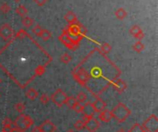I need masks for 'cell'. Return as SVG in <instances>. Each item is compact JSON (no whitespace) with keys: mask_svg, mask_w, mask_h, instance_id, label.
I'll use <instances>...</instances> for the list:
<instances>
[{"mask_svg":"<svg viewBox=\"0 0 158 132\" xmlns=\"http://www.w3.org/2000/svg\"><path fill=\"white\" fill-rule=\"evenodd\" d=\"M111 113H112L113 117L119 123L125 122V121L127 120V118L131 114L130 110L122 103H119V104H118L117 105H116L113 108Z\"/></svg>","mask_w":158,"mask_h":132,"instance_id":"obj_1","label":"cell"},{"mask_svg":"<svg viewBox=\"0 0 158 132\" xmlns=\"http://www.w3.org/2000/svg\"><path fill=\"white\" fill-rule=\"evenodd\" d=\"M13 124H14L15 128H17L19 130H22V132H24L25 130H27L28 128H30L31 126L34 125V120L31 119L29 116L22 114L16 118V120L13 122Z\"/></svg>","mask_w":158,"mask_h":132,"instance_id":"obj_2","label":"cell"},{"mask_svg":"<svg viewBox=\"0 0 158 132\" xmlns=\"http://www.w3.org/2000/svg\"><path fill=\"white\" fill-rule=\"evenodd\" d=\"M145 132H158V118L155 115L150 116L142 124Z\"/></svg>","mask_w":158,"mask_h":132,"instance_id":"obj_3","label":"cell"},{"mask_svg":"<svg viewBox=\"0 0 158 132\" xmlns=\"http://www.w3.org/2000/svg\"><path fill=\"white\" fill-rule=\"evenodd\" d=\"M67 94L65 92H63L61 89H57L54 93L51 95L50 100L54 103L57 106L61 107L63 104H65V101L67 99Z\"/></svg>","mask_w":158,"mask_h":132,"instance_id":"obj_4","label":"cell"},{"mask_svg":"<svg viewBox=\"0 0 158 132\" xmlns=\"http://www.w3.org/2000/svg\"><path fill=\"white\" fill-rule=\"evenodd\" d=\"M13 36V29L7 23H5L0 27V37L4 41H9Z\"/></svg>","mask_w":158,"mask_h":132,"instance_id":"obj_5","label":"cell"},{"mask_svg":"<svg viewBox=\"0 0 158 132\" xmlns=\"http://www.w3.org/2000/svg\"><path fill=\"white\" fill-rule=\"evenodd\" d=\"M100 126L99 120L93 117H89L85 122V128L89 132H96L100 128Z\"/></svg>","mask_w":158,"mask_h":132,"instance_id":"obj_6","label":"cell"},{"mask_svg":"<svg viewBox=\"0 0 158 132\" xmlns=\"http://www.w3.org/2000/svg\"><path fill=\"white\" fill-rule=\"evenodd\" d=\"M42 132H55L57 130L56 125L51 120H45L41 124Z\"/></svg>","mask_w":158,"mask_h":132,"instance_id":"obj_7","label":"cell"},{"mask_svg":"<svg viewBox=\"0 0 158 132\" xmlns=\"http://www.w3.org/2000/svg\"><path fill=\"white\" fill-rule=\"evenodd\" d=\"M81 113L83 114V116H85L87 117H92L94 113H95V111H94V109H93V106H92V104L91 102H87L83 105Z\"/></svg>","mask_w":158,"mask_h":132,"instance_id":"obj_8","label":"cell"},{"mask_svg":"<svg viewBox=\"0 0 158 132\" xmlns=\"http://www.w3.org/2000/svg\"><path fill=\"white\" fill-rule=\"evenodd\" d=\"M98 118L102 121V122H104V123H108L112 120L113 118V116H112V113L109 110H107V109H104L103 111H101L100 113H98Z\"/></svg>","mask_w":158,"mask_h":132,"instance_id":"obj_9","label":"cell"},{"mask_svg":"<svg viewBox=\"0 0 158 132\" xmlns=\"http://www.w3.org/2000/svg\"><path fill=\"white\" fill-rule=\"evenodd\" d=\"M92 106L94 111L100 113L101 111H103L104 109H105V106H107V104H105L101 98H96V100L92 103Z\"/></svg>","mask_w":158,"mask_h":132,"instance_id":"obj_10","label":"cell"},{"mask_svg":"<svg viewBox=\"0 0 158 132\" xmlns=\"http://www.w3.org/2000/svg\"><path fill=\"white\" fill-rule=\"evenodd\" d=\"M65 19L69 22V24H74L76 23L78 19H77V16L75 15V13L73 11H68L67 14L65 15Z\"/></svg>","mask_w":158,"mask_h":132,"instance_id":"obj_11","label":"cell"},{"mask_svg":"<svg viewBox=\"0 0 158 132\" xmlns=\"http://www.w3.org/2000/svg\"><path fill=\"white\" fill-rule=\"evenodd\" d=\"M26 97L30 99L31 101H34L35 99L39 96L38 92L34 89V88H30V89L26 92Z\"/></svg>","mask_w":158,"mask_h":132,"instance_id":"obj_12","label":"cell"},{"mask_svg":"<svg viewBox=\"0 0 158 132\" xmlns=\"http://www.w3.org/2000/svg\"><path fill=\"white\" fill-rule=\"evenodd\" d=\"M15 11H16V13L19 15V16H20V17H26L27 15H28V9L23 6V5H19V6H18L17 7H16V9H15Z\"/></svg>","mask_w":158,"mask_h":132,"instance_id":"obj_13","label":"cell"},{"mask_svg":"<svg viewBox=\"0 0 158 132\" xmlns=\"http://www.w3.org/2000/svg\"><path fill=\"white\" fill-rule=\"evenodd\" d=\"M126 88H127V84H126L124 81L119 80L117 81V83H116V90H117L119 93L123 92L126 90Z\"/></svg>","mask_w":158,"mask_h":132,"instance_id":"obj_14","label":"cell"},{"mask_svg":"<svg viewBox=\"0 0 158 132\" xmlns=\"http://www.w3.org/2000/svg\"><path fill=\"white\" fill-rule=\"evenodd\" d=\"M76 104H77V100H76V98L73 97V96L67 97L66 101H65V104H66L69 109H73V107L75 106Z\"/></svg>","mask_w":158,"mask_h":132,"instance_id":"obj_15","label":"cell"},{"mask_svg":"<svg viewBox=\"0 0 158 132\" xmlns=\"http://www.w3.org/2000/svg\"><path fill=\"white\" fill-rule=\"evenodd\" d=\"M22 25H23L25 28H30V27L33 26V24L34 23V19H31V18L26 16V17H23V18H22Z\"/></svg>","mask_w":158,"mask_h":132,"instance_id":"obj_16","label":"cell"},{"mask_svg":"<svg viewBox=\"0 0 158 132\" xmlns=\"http://www.w3.org/2000/svg\"><path fill=\"white\" fill-rule=\"evenodd\" d=\"M76 100L78 103H80V104H83V103H86L87 102V99H88V96L87 94L84 92H80L77 94V96L75 97Z\"/></svg>","mask_w":158,"mask_h":132,"instance_id":"obj_17","label":"cell"},{"mask_svg":"<svg viewBox=\"0 0 158 132\" xmlns=\"http://www.w3.org/2000/svg\"><path fill=\"white\" fill-rule=\"evenodd\" d=\"M115 15L118 19H124L126 17H127V11H126L123 7H119L117 11L115 12Z\"/></svg>","mask_w":158,"mask_h":132,"instance_id":"obj_18","label":"cell"},{"mask_svg":"<svg viewBox=\"0 0 158 132\" xmlns=\"http://www.w3.org/2000/svg\"><path fill=\"white\" fill-rule=\"evenodd\" d=\"M133 50L136 51L137 53H141L143 49H144V45L141 42V41H138L137 43H135L133 46H132Z\"/></svg>","mask_w":158,"mask_h":132,"instance_id":"obj_19","label":"cell"},{"mask_svg":"<svg viewBox=\"0 0 158 132\" xmlns=\"http://www.w3.org/2000/svg\"><path fill=\"white\" fill-rule=\"evenodd\" d=\"M40 37H41L42 39H43L44 41H48V40L51 39L52 34H51V32H50L48 30H45V29H43V31H42V34H41Z\"/></svg>","mask_w":158,"mask_h":132,"instance_id":"obj_20","label":"cell"},{"mask_svg":"<svg viewBox=\"0 0 158 132\" xmlns=\"http://www.w3.org/2000/svg\"><path fill=\"white\" fill-rule=\"evenodd\" d=\"M15 109H16V111L19 112V114H23V112L25 111V109H26V106H25V104L23 103L18 102L15 104Z\"/></svg>","mask_w":158,"mask_h":132,"instance_id":"obj_21","label":"cell"},{"mask_svg":"<svg viewBox=\"0 0 158 132\" xmlns=\"http://www.w3.org/2000/svg\"><path fill=\"white\" fill-rule=\"evenodd\" d=\"M129 132H145V130L142 128V127L140 124L136 123L130 128Z\"/></svg>","mask_w":158,"mask_h":132,"instance_id":"obj_22","label":"cell"},{"mask_svg":"<svg viewBox=\"0 0 158 132\" xmlns=\"http://www.w3.org/2000/svg\"><path fill=\"white\" fill-rule=\"evenodd\" d=\"M71 60H72V57H71L70 54H68V53H65L64 54H62L61 57H60V61L62 63H64V64H69Z\"/></svg>","mask_w":158,"mask_h":132,"instance_id":"obj_23","label":"cell"},{"mask_svg":"<svg viewBox=\"0 0 158 132\" xmlns=\"http://www.w3.org/2000/svg\"><path fill=\"white\" fill-rule=\"evenodd\" d=\"M101 50H102V52L104 53V54H108V53L111 52V50H112V46L109 45V43H103V45H102V46H101Z\"/></svg>","mask_w":158,"mask_h":132,"instance_id":"obj_24","label":"cell"},{"mask_svg":"<svg viewBox=\"0 0 158 132\" xmlns=\"http://www.w3.org/2000/svg\"><path fill=\"white\" fill-rule=\"evenodd\" d=\"M40 102L43 104H47L50 102V97L46 93H43L40 96Z\"/></svg>","mask_w":158,"mask_h":132,"instance_id":"obj_25","label":"cell"},{"mask_svg":"<svg viewBox=\"0 0 158 132\" xmlns=\"http://www.w3.org/2000/svg\"><path fill=\"white\" fill-rule=\"evenodd\" d=\"M84 128H85V123H84L81 119L78 120L77 122H75V124H74V128L77 129V130H81Z\"/></svg>","mask_w":158,"mask_h":132,"instance_id":"obj_26","label":"cell"},{"mask_svg":"<svg viewBox=\"0 0 158 132\" xmlns=\"http://www.w3.org/2000/svg\"><path fill=\"white\" fill-rule=\"evenodd\" d=\"M10 9H11V7H9V5L7 3H3L1 4V6H0V10H1V12L3 13H8L10 11Z\"/></svg>","mask_w":158,"mask_h":132,"instance_id":"obj_27","label":"cell"},{"mask_svg":"<svg viewBox=\"0 0 158 132\" xmlns=\"http://www.w3.org/2000/svg\"><path fill=\"white\" fill-rule=\"evenodd\" d=\"M142 31V29L138 26V25H134V26H132L131 28H130V34H132L133 36L134 35H136L138 32H140Z\"/></svg>","mask_w":158,"mask_h":132,"instance_id":"obj_28","label":"cell"},{"mask_svg":"<svg viewBox=\"0 0 158 132\" xmlns=\"http://www.w3.org/2000/svg\"><path fill=\"white\" fill-rule=\"evenodd\" d=\"M42 31H43V28H42L40 25H36L33 28V31L34 34L36 35V36H40L41 34H42Z\"/></svg>","mask_w":158,"mask_h":132,"instance_id":"obj_29","label":"cell"},{"mask_svg":"<svg viewBox=\"0 0 158 132\" xmlns=\"http://www.w3.org/2000/svg\"><path fill=\"white\" fill-rule=\"evenodd\" d=\"M82 107H83V104H80V103H78L77 102V104H75V106L73 107V111H75L76 113H81V111H82Z\"/></svg>","mask_w":158,"mask_h":132,"instance_id":"obj_30","label":"cell"},{"mask_svg":"<svg viewBox=\"0 0 158 132\" xmlns=\"http://www.w3.org/2000/svg\"><path fill=\"white\" fill-rule=\"evenodd\" d=\"M12 124H13L12 120L10 119L9 117H6V118L3 120V123H2L3 126H12Z\"/></svg>","mask_w":158,"mask_h":132,"instance_id":"obj_31","label":"cell"},{"mask_svg":"<svg viewBox=\"0 0 158 132\" xmlns=\"http://www.w3.org/2000/svg\"><path fill=\"white\" fill-rule=\"evenodd\" d=\"M134 37L137 39V40H139V41H141V40H142L143 38H144V34H143V31H141L140 32H138L136 35H134Z\"/></svg>","mask_w":158,"mask_h":132,"instance_id":"obj_32","label":"cell"},{"mask_svg":"<svg viewBox=\"0 0 158 132\" xmlns=\"http://www.w3.org/2000/svg\"><path fill=\"white\" fill-rule=\"evenodd\" d=\"M34 3L37 4L38 6L42 7V6H44V5L48 1V0H34Z\"/></svg>","mask_w":158,"mask_h":132,"instance_id":"obj_33","label":"cell"},{"mask_svg":"<svg viewBox=\"0 0 158 132\" xmlns=\"http://www.w3.org/2000/svg\"><path fill=\"white\" fill-rule=\"evenodd\" d=\"M12 129V126H3L2 132H10Z\"/></svg>","mask_w":158,"mask_h":132,"instance_id":"obj_34","label":"cell"},{"mask_svg":"<svg viewBox=\"0 0 158 132\" xmlns=\"http://www.w3.org/2000/svg\"><path fill=\"white\" fill-rule=\"evenodd\" d=\"M31 132H42V128L40 126H36L33 128V130H31Z\"/></svg>","mask_w":158,"mask_h":132,"instance_id":"obj_35","label":"cell"},{"mask_svg":"<svg viewBox=\"0 0 158 132\" xmlns=\"http://www.w3.org/2000/svg\"><path fill=\"white\" fill-rule=\"evenodd\" d=\"M10 132H22V130H19V128H12V129H11V131Z\"/></svg>","mask_w":158,"mask_h":132,"instance_id":"obj_36","label":"cell"},{"mask_svg":"<svg viewBox=\"0 0 158 132\" xmlns=\"http://www.w3.org/2000/svg\"><path fill=\"white\" fill-rule=\"evenodd\" d=\"M117 132H126V130L124 129V128H120L118 131H117Z\"/></svg>","mask_w":158,"mask_h":132,"instance_id":"obj_37","label":"cell"},{"mask_svg":"<svg viewBox=\"0 0 158 132\" xmlns=\"http://www.w3.org/2000/svg\"><path fill=\"white\" fill-rule=\"evenodd\" d=\"M15 2H19V1H20V0H14Z\"/></svg>","mask_w":158,"mask_h":132,"instance_id":"obj_38","label":"cell"},{"mask_svg":"<svg viewBox=\"0 0 158 132\" xmlns=\"http://www.w3.org/2000/svg\"><path fill=\"white\" fill-rule=\"evenodd\" d=\"M1 82H2V80H1V78H0V84H1Z\"/></svg>","mask_w":158,"mask_h":132,"instance_id":"obj_39","label":"cell"}]
</instances>
